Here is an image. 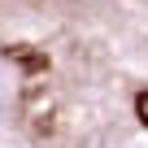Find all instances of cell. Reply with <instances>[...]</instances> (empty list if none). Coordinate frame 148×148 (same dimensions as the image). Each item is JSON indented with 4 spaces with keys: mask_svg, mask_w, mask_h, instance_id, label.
Masks as SVG:
<instances>
[{
    "mask_svg": "<svg viewBox=\"0 0 148 148\" xmlns=\"http://www.w3.org/2000/svg\"><path fill=\"white\" fill-rule=\"evenodd\" d=\"M135 139H148V13L135 0H0V148Z\"/></svg>",
    "mask_w": 148,
    "mask_h": 148,
    "instance_id": "6da1fadb",
    "label": "cell"
}]
</instances>
